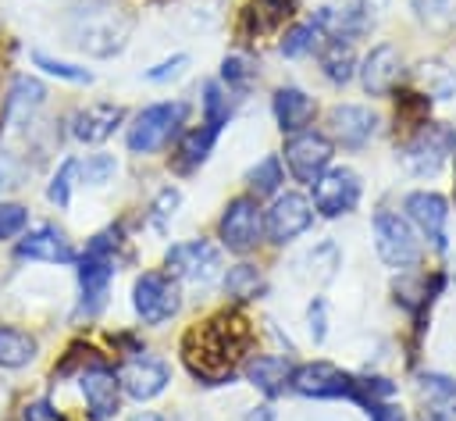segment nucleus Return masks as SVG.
Returning <instances> with one entry per match:
<instances>
[{
	"mask_svg": "<svg viewBox=\"0 0 456 421\" xmlns=\"http://www.w3.org/2000/svg\"><path fill=\"white\" fill-rule=\"evenodd\" d=\"M246 346H249V321L239 310H221V314L207 318L203 325L189 328L182 353H185L189 371L200 382L217 385V382L232 378Z\"/></svg>",
	"mask_w": 456,
	"mask_h": 421,
	"instance_id": "nucleus-1",
	"label": "nucleus"
},
{
	"mask_svg": "<svg viewBox=\"0 0 456 421\" xmlns=\"http://www.w3.org/2000/svg\"><path fill=\"white\" fill-rule=\"evenodd\" d=\"M118 243H121L118 228H103L86 243V253L78 257V289H82L78 310L82 314H96L107 303V293L118 271V257H114Z\"/></svg>",
	"mask_w": 456,
	"mask_h": 421,
	"instance_id": "nucleus-2",
	"label": "nucleus"
},
{
	"mask_svg": "<svg viewBox=\"0 0 456 421\" xmlns=\"http://www.w3.org/2000/svg\"><path fill=\"white\" fill-rule=\"evenodd\" d=\"M185 114H189V107H185L182 100H164V103H150V107H142V111L132 118L128 132H125L128 150L139 153V157L164 150V146L182 132Z\"/></svg>",
	"mask_w": 456,
	"mask_h": 421,
	"instance_id": "nucleus-3",
	"label": "nucleus"
},
{
	"mask_svg": "<svg viewBox=\"0 0 456 421\" xmlns=\"http://www.w3.org/2000/svg\"><path fill=\"white\" fill-rule=\"evenodd\" d=\"M289 385L299 392V396H314V400H353L360 407H367L363 400V378L328 364V360H310V364H299L292 367V378Z\"/></svg>",
	"mask_w": 456,
	"mask_h": 421,
	"instance_id": "nucleus-4",
	"label": "nucleus"
},
{
	"mask_svg": "<svg viewBox=\"0 0 456 421\" xmlns=\"http://www.w3.org/2000/svg\"><path fill=\"white\" fill-rule=\"evenodd\" d=\"M370 228H374V250L388 268L403 271L420 260V239H417L413 225L406 218H399L395 210H378L370 218Z\"/></svg>",
	"mask_w": 456,
	"mask_h": 421,
	"instance_id": "nucleus-5",
	"label": "nucleus"
},
{
	"mask_svg": "<svg viewBox=\"0 0 456 421\" xmlns=\"http://www.w3.org/2000/svg\"><path fill=\"white\" fill-rule=\"evenodd\" d=\"M164 268L171 278L178 282H189V285H210L221 278V250L207 239H185V243H175L167 253H164Z\"/></svg>",
	"mask_w": 456,
	"mask_h": 421,
	"instance_id": "nucleus-6",
	"label": "nucleus"
},
{
	"mask_svg": "<svg viewBox=\"0 0 456 421\" xmlns=\"http://www.w3.org/2000/svg\"><path fill=\"white\" fill-rule=\"evenodd\" d=\"M452 143H456V132L445 128V125H435V121H424L410 143L403 146V164L410 175L417 178H431L442 171V164L452 157Z\"/></svg>",
	"mask_w": 456,
	"mask_h": 421,
	"instance_id": "nucleus-7",
	"label": "nucleus"
},
{
	"mask_svg": "<svg viewBox=\"0 0 456 421\" xmlns=\"http://www.w3.org/2000/svg\"><path fill=\"white\" fill-rule=\"evenodd\" d=\"M132 307L142 325H164L178 314L182 293L167 271H142L132 285Z\"/></svg>",
	"mask_w": 456,
	"mask_h": 421,
	"instance_id": "nucleus-8",
	"label": "nucleus"
},
{
	"mask_svg": "<svg viewBox=\"0 0 456 421\" xmlns=\"http://www.w3.org/2000/svg\"><path fill=\"white\" fill-rule=\"evenodd\" d=\"M217 235L232 253H249L256 250V243L264 239V210L256 203V196H235L228 200L221 221H217Z\"/></svg>",
	"mask_w": 456,
	"mask_h": 421,
	"instance_id": "nucleus-9",
	"label": "nucleus"
},
{
	"mask_svg": "<svg viewBox=\"0 0 456 421\" xmlns=\"http://www.w3.org/2000/svg\"><path fill=\"white\" fill-rule=\"evenodd\" d=\"M331 157H335V143L314 128H303V132L289 136V143H285V164H289L292 178L303 186H314L328 171Z\"/></svg>",
	"mask_w": 456,
	"mask_h": 421,
	"instance_id": "nucleus-10",
	"label": "nucleus"
},
{
	"mask_svg": "<svg viewBox=\"0 0 456 421\" xmlns=\"http://www.w3.org/2000/svg\"><path fill=\"white\" fill-rule=\"evenodd\" d=\"M403 210H406V221L431 243V250L438 253L449 250V200L442 193H431V189L406 193Z\"/></svg>",
	"mask_w": 456,
	"mask_h": 421,
	"instance_id": "nucleus-11",
	"label": "nucleus"
},
{
	"mask_svg": "<svg viewBox=\"0 0 456 421\" xmlns=\"http://www.w3.org/2000/svg\"><path fill=\"white\" fill-rule=\"evenodd\" d=\"M118 382L121 389L135 400V403H146L153 396H160L171 382V367L164 357H153V353H142L135 350L132 357H125V364L118 367Z\"/></svg>",
	"mask_w": 456,
	"mask_h": 421,
	"instance_id": "nucleus-12",
	"label": "nucleus"
},
{
	"mask_svg": "<svg viewBox=\"0 0 456 421\" xmlns=\"http://www.w3.org/2000/svg\"><path fill=\"white\" fill-rule=\"evenodd\" d=\"M314 210L321 218H342L360 203V175L353 168H328L314 182Z\"/></svg>",
	"mask_w": 456,
	"mask_h": 421,
	"instance_id": "nucleus-13",
	"label": "nucleus"
},
{
	"mask_svg": "<svg viewBox=\"0 0 456 421\" xmlns=\"http://www.w3.org/2000/svg\"><path fill=\"white\" fill-rule=\"evenodd\" d=\"M314 225V203L303 193H278L264 214V232L271 243H292Z\"/></svg>",
	"mask_w": 456,
	"mask_h": 421,
	"instance_id": "nucleus-14",
	"label": "nucleus"
},
{
	"mask_svg": "<svg viewBox=\"0 0 456 421\" xmlns=\"http://www.w3.org/2000/svg\"><path fill=\"white\" fill-rule=\"evenodd\" d=\"M356 75H360V86H363L367 96H388L403 78V57H399V50L392 43H378L360 61Z\"/></svg>",
	"mask_w": 456,
	"mask_h": 421,
	"instance_id": "nucleus-15",
	"label": "nucleus"
},
{
	"mask_svg": "<svg viewBox=\"0 0 456 421\" xmlns=\"http://www.w3.org/2000/svg\"><path fill=\"white\" fill-rule=\"evenodd\" d=\"M328 128H331L335 143H342L346 150H360L374 139L378 114L363 103H338V107L328 111Z\"/></svg>",
	"mask_w": 456,
	"mask_h": 421,
	"instance_id": "nucleus-16",
	"label": "nucleus"
},
{
	"mask_svg": "<svg viewBox=\"0 0 456 421\" xmlns=\"http://www.w3.org/2000/svg\"><path fill=\"white\" fill-rule=\"evenodd\" d=\"M78 389H82V400H86V410L93 421H107L118 414V403H121V382L114 371H107L103 364H93L78 375Z\"/></svg>",
	"mask_w": 456,
	"mask_h": 421,
	"instance_id": "nucleus-17",
	"label": "nucleus"
},
{
	"mask_svg": "<svg viewBox=\"0 0 456 421\" xmlns=\"http://www.w3.org/2000/svg\"><path fill=\"white\" fill-rule=\"evenodd\" d=\"M18 257L21 260H43V264H71V260H78L71 239L57 225H36L25 239H18Z\"/></svg>",
	"mask_w": 456,
	"mask_h": 421,
	"instance_id": "nucleus-18",
	"label": "nucleus"
},
{
	"mask_svg": "<svg viewBox=\"0 0 456 421\" xmlns=\"http://www.w3.org/2000/svg\"><path fill=\"white\" fill-rule=\"evenodd\" d=\"M125 36H128V21H118L114 11H86V21H82V32H78V46L89 50V54H114L125 46Z\"/></svg>",
	"mask_w": 456,
	"mask_h": 421,
	"instance_id": "nucleus-19",
	"label": "nucleus"
},
{
	"mask_svg": "<svg viewBox=\"0 0 456 421\" xmlns=\"http://www.w3.org/2000/svg\"><path fill=\"white\" fill-rule=\"evenodd\" d=\"M125 121V111L118 103H89L82 111L71 114V136L86 146L103 143L107 136H114V128Z\"/></svg>",
	"mask_w": 456,
	"mask_h": 421,
	"instance_id": "nucleus-20",
	"label": "nucleus"
},
{
	"mask_svg": "<svg viewBox=\"0 0 456 421\" xmlns=\"http://www.w3.org/2000/svg\"><path fill=\"white\" fill-rule=\"evenodd\" d=\"M271 107H274V121H278V128H281V132H292V136L303 132V128L314 121V114H317L314 96L303 93L299 86H281V89H274Z\"/></svg>",
	"mask_w": 456,
	"mask_h": 421,
	"instance_id": "nucleus-21",
	"label": "nucleus"
},
{
	"mask_svg": "<svg viewBox=\"0 0 456 421\" xmlns=\"http://www.w3.org/2000/svg\"><path fill=\"white\" fill-rule=\"evenodd\" d=\"M242 375L253 389H260L264 396H278L289 378H292V364L278 353H253L246 364H242Z\"/></svg>",
	"mask_w": 456,
	"mask_h": 421,
	"instance_id": "nucleus-22",
	"label": "nucleus"
},
{
	"mask_svg": "<svg viewBox=\"0 0 456 421\" xmlns=\"http://www.w3.org/2000/svg\"><path fill=\"white\" fill-rule=\"evenodd\" d=\"M292 14H296V0H249L242 11V32L246 36H267Z\"/></svg>",
	"mask_w": 456,
	"mask_h": 421,
	"instance_id": "nucleus-23",
	"label": "nucleus"
},
{
	"mask_svg": "<svg viewBox=\"0 0 456 421\" xmlns=\"http://www.w3.org/2000/svg\"><path fill=\"white\" fill-rule=\"evenodd\" d=\"M317 57H321V71H324V78L335 82V86H346V82L356 75V68H360L349 39H324Z\"/></svg>",
	"mask_w": 456,
	"mask_h": 421,
	"instance_id": "nucleus-24",
	"label": "nucleus"
},
{
	"mask_svg": "<svg viewBox=\"0 0 456 421\" xmlns=\"http://www.w3.org/2000/svg\"><path fill=\"white\" fill-rule=\"evenodd\" d=\"M214 143H217V128H210V125H196V128L182 132L178 150H175V168L178 171H196L210 157Z\"/></svg>",
	"mask_w": 456,
	"mask_h": 421,
	"instance_id": "nucleus-25",
	"label": "nucleus"
},
{
	"mask_svg": "<svg viewBox=\"0 0 456 421\" xmlns=\"http://www.w3.org/2000/svg\"><path fill=\"white\" fill-rule=\"evenodd\" d=\"M39 353V343L32 332L14 328V325H0V367H25L32 364Z\"/></svg>",
	"mask_w": 456,
	"mask_h": 421,
	"instance_id": "nucleus-26",
	"label": "nucleus"
},
{
	"mask_svg": "<svg viewBox=\"0 0 456 421\" xmlns=\"http://www.w3.org/2000/svg\"><path fill=\"white\" fill-rule=\"evenodd\" d=\"M43 96H46L43 82H36V78H28V75L14 78V86H11L7 100H4V118H7L11 125H14V121H25V118L43 103Z\"/></svg>",
	"mask_w": 456,
	"mask_h": 421,
	"instance_id": "nucleus-27",
	"label": "nucleus"
},
{
	"mask_svg": "<svg viewBox=\"0 0 456 421\" xmlns=\"http://www.w3.org/2000/svg\"><path fill=\"white\" fill-rule=\"evenodd\" d=\"M264 289H267V278H264V271L256 264H235V268L224 271V293L232 300H239V303L264 296Z\"/></svg>",
	"mask_w": 456,
	"mask_h": 421,
	"instance_id": "nucleus-28",
	"label": "nucleus"
},
{
	"mask_svg": "<svg viewBox=\"0 0 456 421\" xmlns=\"http://www.w3.org/2000/svg\"><path fill=\"white\" fill-rule=\"evenodd\" d=\"M417 82H420V89H424L428 96H435V100L456 96V71H452L449 64H442V61H424V64H417Z\"/></svg>",
	"mask_w": 456,
	"mask_h": 421,
	"instance_id": "nucleus-29",
	"label": "nucleus"
},
{
	"mask_svg": "<svg viewBox=\"0 0 456 421\" xmlns=\"http://www.w3.org/2000/svg\"><path fill=\"white\" fill-rule=\"evenodd\" d=\"M246 186L249 193L260 200V196H274L278 186H281V161L274 153H267L264 161H256L249 171H246Z\"/></svg>",
	"mask_w": 456,
	"mask_h": 421,
	"instance_id": "nucleus-30",
	"label": "nucleus"
},
{
	"mask_svg": "<svg viewBox=\"0 0 456 421\" xmlns=\"http://www.w3.org/2000/svg\"><path fill=\"white\" fill-rule=\"evenodd\" d=\"M321 39H324V32H321V25L310 18V21H299V25H292L285 36H281V54L285 57H303V54H310L314 46H321Z\"/></svg>",
	"mask_w": 456,
	"mask_h": 421,
	"instance_id": "nucleus-31",
	"label": "nucleus"
},
{
	"mask_svg": "<svg viewBox=\"0 0 456 421\" xmlns=\"http://www.w3.org/2000/svg\"><path fill=\"white\" fill-rule=\"evenodd\" d=\"M75 178H78V161H75V157L61 161V168L53 171V178H50V186H46V200H50L53 207H61V210H64V207L71 203Z\"/></svg>",
	"mask_w": 456,
	"mask_h": 421,
	"instance_id": "nucleus-32",
	"label": "nucleus"
},
{
	"mask_svg": "<svg viewBox=\"0 0 456 421\" xmlns=\"http://www.w3.org/2000/svg\"><path fill=\"white\" fill-rule=\"evenodd\" d=\"M228 114H232V103H228L221 82H203V125H210V128L221 132V125L228 121Z\"/></svg>",
	"mask_w": 456,
	"mask_h": 421,
	"instance_id": "nucleus-33",
	"label": "nucleus"
},
{
	"mask_svg": "<svg viewBox=\"0 0 456 421\" xmlns=\"http://www.w3.org/2000/svg\"><path fill=\"white\" fill-rule=\"evenodd\" d=\"M32 64H36V68H43V71H46V75H53V78H64V82H93V71H89V68H78V64L57 61V57H50V54H43V50H36V54H32Z\"/></svg>",
	"mask_w": 456,
	"mask_h": 421,
	"instance_id": "nucleus-34",
	"label": "nucleus"
},
{
	"mask_svg": "<svg viewBox=\"0 0 456 421\" xmlns=\"http://www.w3.org/2000/svg\"><path fill=\"white\" fill-rule=\"evenodd\" d=\"M114 171H118V161H114L110 153H89L86 161H78V175H82L89 186H103V182H110Z\"/></svg>",
	"mask_w": 456,
	"mask_h": 421,
	"instance_id": "nucleus-35",
	"label": "nucleus"
},
{
	"mask_svg": "<svg viewBox=\"0 0 456 421\" xmlns=\"http://www.w3.org/2000/svg\"><path fill=\"white\" fill-rule=\"evenodd\" d=\"M253 75H256V68H253V61L242 57V54H228V57L221 61V78H224L228 86H249Z\"/></svg>",
	"mask_w": 456,
	"mask_h": 421,
	"instance_id": "nucleus-36",
	"label": "nucleus"
},
{
	"mask_svg": "<svg viewBox=\"0 0 456 421\" xmlns=\"http://www.w3.org/2000/svg\"><path fill=\"white\" fill-rule=\"evenodd\" d=\"M413 7L431 25H452L456 21V0H413Z\"/></svg>",
	"mask_w": 456,
	"mask_h": 421,
	"instance_id": "nucleus-37",
	"label": "nucleus"
},
{
	"mask_svg": "<svg viewBox=\"0 0 456 421\" xmlns=\"http://www.w3.org/2000/svg\"><path fill=\"white\" fill-rule=\"evenodd\" d=\"M25 225H28V210L21 203H0V239L21 235Z\"/></svg>",
	"mask_w": 456,
	"mask_h": 421,
	"instance_id": "nucleus-38",
	"label": "nucleus"
},
{
	"mask_svg": "<svg viewBox=\"0 0 456 421\" xmlns=\"http://www.w3.org/2000/svg\"><path fill=\"white\" fill-rule=\"evenodd\" d=\"M420 392L431 400H456V378L449 375H420Z\"/></svg>",
	"mask_w": 456,
	"mask_h": 421,
	"instance_id": "nucleus-39",
	"label": "nucleus"
},
{
	"mask_svg": "<svg viewBox=\"0 0 456 421\" xmlns=\"http://www.w3.org/2000/svg\"><path fill=\"white\" fill-rule=\"evenodd\" d=\"M185 68H189V57H185V54H175L171 61H160L157 68H150L146 78H150V82H171V78H182Z\"/></svg>",
	"mask_w": 456,
	"mask_h": 421,
	"instance_id": "nucleus-40",
	"label": "nucleus"
},
{
	"mask_svg": "<svg viewBox=\"0 0 456 421\" xmlns=\"http://www.w3.org/2000/svg\"><path fill=\"white\" fill-rule=\"evenodd\" d=\"M178 203H182V193H178V189H171V186H167V189H160V193H157V200H153V225H157V228H164Z\"/></svg>",
	"mask_w": 456,
	"mask_h": 421,
	"instance_id": "nucleus-41",
	"label": "nucleus"
},
{
	"mask_svg": "<svg viewBox=\"0 0 456 421\" xmlns=\"http://www.w3.org/2000/svg\"><path fill=\"white\" fill-rule=\"evenodd\" d=\"M328 303L317 296L314 303H310V310H306V328H310V339L314 343H324V335H328Z\"/></svg>",
	"mask_w": 456,
	"mask_h": 421,
	"instance_id": "nucleus-42",
	"label": "nucleus"
},
{
	"mask_svg": "<svg viewBox=\"0 0 456 421\" xmlns=\"http://www.w3.org/2000/svg\"><path fill=\"white\" fill-rule=\"evenodd\" d=\"M21 421H64V414L53 410L46 400H32L21 407Z\"/></svg>",
	"mask_w": 456,
	"mask_h": 421,
	"instance_id": "nucleus-43",
	"label": "nucleus"
},
{
	"mask_svg": "<svg viewBox=\"0 0 456 421\" xmlns=\"http://www.w3.org/2000/svg\"><path fill=\"white\" fill-rule=\"evenodd\" d=\"M367 414H370V421H406V414L395 403H388V400L385 403H374Z\"/></svg>",
	"mask_w": 456,
	"mask_h": 421,
	"instance_id": "nucleus-44",
	"label": "nucleus"
},
{
	"mask_svg": "<svg viewBox=\"0 0 456 421\" xmlns=\"http://www.w3.org/2000/svg\"><path fill=\"white\" fill-rule=\"evenodd\" d=\"M431 421H456V403H449V407L435 410V417H431Z\"/></svg>",
	"mask_w": 456,
	"mask_h": 421,
	"instance_id": "nucleus-45",
	"label": "nucleus"
},
{
	"mask_svg": "<svg viewBox=\"0 0 456 421\" xmlns=\"http://www.w3.org/2000/svg\"><path fill=\"white\" fill-rule=\"evenodd\" d=\"M132 421H167L164 414H157V410H142V414H135Z\"/></svg>",
	"mask_w": 456,
	"mask_h": 421,
	"instance_id": "nucleus-46",
	"label": "nucleus"
},
{
	"mask_svg": "<svg viewBox=\"0 0 456 421\" xmlns=\"http://www.w3.org/2000/svg\"><path fill=\"white\" fill-rule=\"evenodd\" d=\"M246 421H271V410H267V407H256V410H253Z\"/></svg>",
	"mask_w": 456,
	"mask_h": 421,
	"instance_id": "nucleus-47",
	"label": "nucleus"
},
{
	"mask_svg": "<svg viewBox=\"0 0 456 421\" xmlns=\"http://www.w3.org/2000/svg\"><path fill=\"white\" fill-rule=\"evenodd\" d=\"M452 157H456V143H452Z\"/></svg>",
	"mask_w": 456,
	"mask_h": 421,
	"instance_id": "nucleus-48",
	"label": "nucleus"
},
{
	"mask_svg": "<svg viewBox=\"0 0 456 421\" xmlns=\"http://www.w3.org/2000/svg\"><path fill=\"white\" fill-rule=\"evenodd\" d=\"M0 186H4V175H0Z\"/></svg>",
	"mask_w": 456,
	"mask_h": 421,
	"instance_id": "nucleus-49",
	"label": "nucleus"
}]
</instances>
